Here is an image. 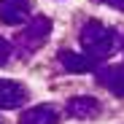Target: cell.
I'll return each mask as SVG.
<instances>
[{"label": "cell", "mask_w": 124, "mask_h": 124, "mask_svg": "<svg viewBox=\"0 0 124 124\" xmlns=\"http://www.w3.org/2000/svg\"><path fill=\"white\" fill-rule=\"evenodd\" d=\"M30 16V0H0V22L24 24Z\"/></svg>", "instance_id": "cell-4"}, {"label": "cell", "mask_w": 124, "mask_h": 124, "mask_svg": "<svg viewBox=\"0 0 124 124\" xmlns=\"http://www.w3.org/2000/svg\"><path fill=\"white\" fill-rule=\"evenodd\" d=\"M19 124H59V113L51 105H32L19 116Z\"/></svg>", "instance_id": "cell-8"}, {"label": "cell", "mask_w": 124, "mask_h": 124, "mask_svg": "<svg viewBox=\"0 0 124 124\" xmlns=\"http://www.w3.org/2000/svg\"><path fill=\"white\" fill-rule=\"evenodd\" d=\"M49 35H51V22H49L46 16H35V19L27 22V27H24L22 32H16L14 49H16V54L30 57V54H35V51L49 40Z\"/></svg>", "instance_id": "cell-2"}, {"label": "cell", "mask_w": 124, "mask_h": 124, "mask_svg": "<svg viewBox=\"0 0 124 124\" xmlns=\"http://www.w3.org/2000/svg\"><path fill=\"white\" fill-rule=\"evenodd\" d=\"M100 3H105V6H111L116 11H124V0H100Z\"/></svg>", "instance_id": "cell-10"}, {"label": "cell", "mask_w": 124, "mask_h": 124, "mask_svg": "<svg viewBox=\"0 0 124 124\" xmlns=\"http://www.w3.org/2000/svg\"><path fill=\"white\" fill-rule=\"evenodd\" d=\"M59 62H62V68L70 70V73H92V70H97V59H92L89 54L68 51V49L59 51Z\"/></svg>", "instance_id": "cell-5"}, {"label": "cell", "mask_w": 124, "mask_h": 124, "mask_svg": "<svg viewBox=\"0 0 124 124\" xmlns=\"http://www.w3.org/2000/svg\"><path fill=\"white\" fill-rule=\"evenodd\" d=\"M78 40H81V49L84 54H89L92 59H105L111 54H116L121 46H124V32L119 27H111V24H102L97 19L86 22L78 32Z\"/></svg>", "instance_id": "cell-1"}, {"label": "cell", "mask_w": 124, "mask_h": 124, "mask_svg": "<svg viewBox=\"0 0 124 124\" xmlns=\"http://www.w3.org/2000/svg\"><path fill=\"white\" fill-rule=\"evenodd\" d=\"M11 54H14V46L8 43L3 35H0V65H6V62L11 59Z\"/></svg>", "instance_id": "cell-9"}, {"label": "cell", "mask_w": 124, "mask_h": 124, "mask_svg": "<svg viewBox=\"0 0 124 124\" xmlns=\"http://www.w3.org/2000/svg\"><path fill=\"white\" fill-rule=\"evenodd\" d=\"M68 113L73 119H94L100 113V102L94 97H86V94H78V97H70L68 100Z\"/></svg>", "instance_id": "cell-7"}, {"label": "cell", "mask_w": 124, "mask_h": 124, "mask_svg": "<svg viewBox=\"0 0 124 124\" xmlns=\"http://www.w3.org/2000/svg\"><path fill=\"white\" fill-rule=\"evenodd\" d=\"M27 97H30V92L19 84V81L0 78V108H3V111H11V108L24 105Z\"/></svg>", "instance_id": "cell-3"}, {"label": "cell", "mask_w": 124, "mask_h": 124, "mask_svg": "<svg viewBox=\"0 0 124 124\" xmlns=\"http://www.w3.org/2000/svg\"><path fill=\"white\" fill-rule=\"evenodd\" d=\"M97 81H100L108 92H113L116 97H124V65L100 68V70H97Z\"/></svg>", "instance_id": "cell-6"}]
</instances>
